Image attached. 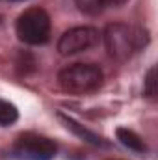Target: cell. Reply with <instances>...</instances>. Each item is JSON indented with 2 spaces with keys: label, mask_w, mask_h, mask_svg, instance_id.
Here are the masks:
<instances>
[{
  "label": "cell",
  "mask_w": 158,
  "mask_h": 160,
  "mask_svg": "<svg viewBox=\"0 0 158 160\" xmlns=\"http://www.w3.org/2000/svg\"><path fill=\"white\" fill-rule=\"evenodd\" d=\"M102 39H104L108 54L114 60L125 62L134 52H138L141 47L147 45L149 36L141 28H132V26L123 24V22H112L104 28Z\"/></svg>",
  "instance_id": "cell-1"
},
{
  "label": "cell",
  "mask_w": 158,
  "mask_h": 160,
  "mask_svg": "<svg viewBox=\"0 0 158 160\" xmlns=\"http://www.w3.org/2000/svg\"><path fill=\"white\" fill-rule=\"evenodd\" d=\"M102 80H104L102 71L95 63H73L58 73L60 88L75 95H86L99 89Z\"/></svg>",
  "instance_id": "cell-2"
},
{
  "label": "cell",
  "mask_w": 158,
  "mask_h": 160,
  "mask_svg": "<svg viewBox=\"0 0 158 160\" xmlns=\"http://www.w3.org/2000/svg\"><path fill=\"white\" fill-rule=\"evenodd\" d=\"M15 30L26 45H45L50 39V17L43 8H30L19 15Z\"/></svg>",
  "instance_id": "cell-3"
},
{
  "label": "cell",
  "mask_w": 158,
  "mask_h": 160,
  "mask_svg": "<svg viewBox=\"0 0 158 160\" xmlns=\"http://www.w3.org/2000/svg\"><path fill=\"white\" fill-rule=\"evenodd\" d=\"M58 155V145L47 138L34 132L21 134L11 145V157L17 160H52Z\"/></svg>",
  "instance_id": "cell-4"
},
{
  "label": "cell",
  "mask_w": 158,
  "mask_h": 160,
  "mask_svg": "<svg viewBox=\"0 0 158 160\" xmlns=\"http://www.w3.org/2000/svg\"><path fill=\"white\" fill-rule=\"evenodd\" d=\"M101 41V34L93 26H75L62 34L58 39V52L62 56H73L86 52L93 47H97Z\"/></svg>",
  "instance_id": "cell-5"
},
{
  "label": "cell",
  "mask_w": 158,
  "mask_h": 160,
  "mask_svg": "<svg viewBox=\"0 0 158 160\" xmlns=\"http://www.w3.org/2000/svg\"><path fill=\"white\" fill-rule=\"evenodd\" d=\"M58 119L65 125L67 130H71L75 136H78L80 140H84V142H87V143H91L95 147H108V142H104V138L97 136L95 132H91L89 128H86L84 125H80L78 121H75L73 118H69L65 114H58Z\"/></svg>",
  "instance_id": "cell-6"
},
{
  "label": "cell",
  "mask_w": 158,
  "mask_h": 160,
  "mask_svg": "<svg viewBox=\"0 0 158 160\" xmlns=\"http://www.w3.org/2000/svg\"><path fill=\"white\" fill-rule=\"evenodd\" d=\"M116 136H117V140H119L121 145H125L126 149H130V151H134V153H145V151H147L145 142H143L134 130H130V128L119 127L117 130H116Z\"/></svg>",
  "instance_id": "cell-7"
},
{
  "label": "cell",
  "mask_w": 158,
  "mask_h": 160,
  "mask_svg": "<svg viewBox=\"0 0 158 160\" xmlns=\"http://www.w3.org/2000/svg\"><path fill=\"white\" fill-rule=\"evenodd\" d=\"M19 119V110L9 101L0 99V127H11Z\"/></svg>",
  "instance_id": "cell-8"
},
{
  "label": "cell",
  "mask_w": 158,
  "mask_h": 160,
  "mask_svg": "<svg viewBox=\"0 0 158 160\" xmlns=\"http://www.w3.org/2000/svg\"><path fill=\"white\" fill-rule=\"evenodd\" d=\"M143 93L149 99L156 97V67H151L145 75V84H143Z\"/></svg>",
  "instance_id": "cell-9"
},
{
  "label": "cell",
  "mask_w": 158,
  "mask_h": 160,
  "mask_svg": "<svg viewBox=\"0 0 158 160\" xmlns=\"http://www.w3.org/2000/svg\"><path fill=\"white\" fill-rule=\"evenodd\" d=\"M80 11L87 13V15H99L102 11V4L101 0H75Z\"/></svg>",
  "instance_id": "cell-10"
},
{
  "label": "cell",
  "mask_w": 158,
  "mask_h": 160,
  "mask_svg": "<svg viewBox=\"0 0 158 160\" xmlns=\"http://www.w3.org/2000/svg\"><path fill=\"white\" fill-rule=\"evenodd\" d=\"M126 0H101V4H102V8L104 6H114V8H119V6H123Z\"/></svg>",
  "instance_id": "cell-11"
},
{
  "label": "cell",
  "mask_w": 158,
  "mask_h": 160,
  "mask_svg": "<svg viewBox=\"0 0 158 160\" xmlns=\"http://www.w3.org/2000/svg\"><path fill=\"white\" fill-rule=\"evenodd\" d=\"M9 2H22V0H9Z\"/></svg>",
  "instance_id": "cell-12"
}]
</instances>
